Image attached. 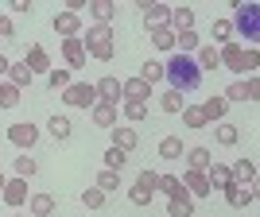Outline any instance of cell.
<instances>
[{"label":"cell","mask_w":260,"mask_h":217,"mask_svg":"<svg viewBox=\"0 0 260 217\" xmlns=\"http://www.w3.org/2000/svg\"><path fill=\"white\" fill-rule=\"evenodd\" d=\"M163 82L175 89V93H194L202 86V70H198L194 54H179L175 51L167 62H163Z\"/></svg>","instance_id":"cell-1"},{"label":"cell","mask_w":260,"mask_h":217,"mask_svg":"<svg viewBox=\"0 0 260 217\" xmlns=\"http://www.w3.org/2000/svg\"><path fill=\"white\" fill-rule=\"evenodd\" d=\"M82 47H86V58H101V62H109V58H113V27L93 23L89 31H82Z\"/></svg>","instance_id":"cell-2"},{"label":"cell","mask_w":260,"mask_h":217,"mask_svg":"<svg viewBox=\"0 0 260 217\" xmlns=\"http://www.w3.org/2000/svg\"><path fill=\"white\" fill-rule=\"evenodd\" d=\"M233 31H241L249 43H256V35H260V4H245V0H233Z\"/></svg>","instance_id":"cell-3"},{"label":"cell","mask_w":260,"mask_h":217,"mask_svg":"<svg viewBox=\"0 0 260 217\" xmlns=\"http://www.w3.org/2000/svg\"><path fill=\"white\" fill-rule=\"evenodd\" d=\"M62 101L70 108H93L98 105V89L89 86V82H70V86L62 89Z\"/></svg>","instance_id":"cell-4"},{"label":"cell","mask_w":260,"mask_h":217,"mask_svg":"<svg viewBox=\"0 0 260 217\" xmlns=\"http://www.w3.org/2000/svg\"><path fill=\"white\" fill-rule=\"evenodd\" d=\"M8 140L20 148V152H31L35 140H39V128H35L31 120H20V124H8Z\"/></svg>","instance_id":"cell-5"},{"label":"cell","mask_w":260,"mask_h":217,"mask_svg":"<svg viewBox=\"0 0 260 217\" xmlns=\"http://www.w3.org/2000/svg\"><path fill=\"white\" fill-rule=\"evenodd\" d=\"M62 58H66V70H82V66L89 62L86 47H82V35H78V39H62Z\"/></svg>","instance_id":"cell-6"},{"label":"cell","mask_w":260,"mask_h":217,"mask_svg":"<svg viewBox=\"0 0 260 217\" xmlns=\"http://www.w3.org/2000/svg\"><path fill=\"white\" fill-rule=\"evenodd\" d=\"M54 31L62 35V39H78V35H82V16H74V12H54Z\"/></svg>","instance_id":"cell-7"},{"label":"cell","mask_w":260,"mask_h":217,"mask_svg":"<svg viewBox=\"0 0 260 217\" xmlns=\"http://www.w3.org/2000/svg\"><path fill=\"white\" fill-rule=\"evenodd\" d=\"M144 27H148V31H152V27H171V8L148 0V8H144Z\"/></svg>","instance_id":"cell-8"},{"label":"cell","mask_w":260,"mask_h":217,"mask_svg":"<svg viewBox=\"0 0 260 217\" xmlns=\"http://www.w3.org/2000/svg\"><path fill=\"white\" fill-rule=\"evenodd\" d=\"M179 183H183V190H186L190 198H210V194H214V190H210V183H206V174H202V171H186L183 178H179Z\"/></svg>","instance_id":"cell-9"},{"label":"cell","mask_w":260,"mask_h":217,"mask_svg":"<svg viewBox=\"0 0 260 217\" xmlns=\"http://www.w3.org/2000/svg\"><path fill=\"white\" fill-rule=\"evenodd\" d=\"M120 97L148 105V97H152V86H148V82H140V78H128V82H120Z\"/></svg>","instance_id":"cell-10"},{"label":"cell","mask_w":260,"mask_h":217,"mask_svg":"<svg viewBox=\"0 0 260 217\" xmlns=\"http://www.w3.org/2000/svg\"><path fill=\"white\" fill-rule=\"evenodd\" d=\"M0 198H4V202H8V206H23V202H27V178H8V183H4V190H0Z\"/></svg>","instance_id":"cell-11"},{"label":"cell","mask_w":260,"mask_h":217,"mask_svg":"<svg viewBox=\"0 0 260 217\" xmlns=\"http://www.w3.org/2000/svg\"><path fill=\"white\" fill-rule=\"evenodd\" d=\"M256 97H260L256 78H249V82H233V86L225 89V101H256Z\"/></svg>","instance_id":"cell-12"},{"label":"cell","mask_w":260,"mask_h":217,"mask_svg":"<svg viewBox=\"0 0 260 217\" xmlns=\"http://www.w3.org/2000/svg\"><path fill=\"white\" fill-rule=\"evenodd\" d=\"M225 202L233 209H241V206H249V202H256V190H252V186H241V183H229L225 186Z\"/></svg>","instance_id":"cell-13"},{"label":"cell","mask_w":260,"mask_h":217,"mask_svg":"<svg viewBox=\"0 0 260 217\" xmlns=\"http://www.w3.org/2000/svg\"><path fill=\"white\" fill-rule=\"evenodd\" d=\"M93 89H98V101H105V105H120V78L109 74V78H101Z\"/></svg>","instance_id":"cell-14"},{"label":"cell","mask_w":260,"mask_h":217,"mask_svg":"<svg viewBox=\"0 0 260 217\" xmlns=\"http://www.w3.org/2000/svg\"><path fill=\"white\" fill-rule=\"evenodd\" d=\"M89 120H93L98 128H117V105H105V101H98V105L89 108Z\"/></svg>","instance_id":"cell-15"},{"label":"cell","mask_w":260,"mask_h":217,"mask_svg":"<svg viewBox=\"0 0 260 217\" xmlns=\"http://www.w3.org/2000/svg\"><path fill=\"white\" fill-rule=\"evenodd\" d=\"M202 174H206L210 190H225V186L233 183V174H229V167H225V163H210V167H206Z\"/></svg>","instance_id":"cell-16"},{"label":"cell","mask_w":260,"mask_h":217,"mask_svg":"<svg viewBox=\"0 0 260 217\" xmlns=\"http://www.w3.org/2000/svg\"><path fill=\"white\" fill-rule=\"evenodd\" d=\"M229 174H233V183L252 186V183H256V163H252V159H237L233 167H229Z\"/></svg>","instance_id":"cell-17"},{"label":"cell","mask_w":260,"mask_h":217,"mask_svg":"<svg viewBox=\"0 0 260 217\" xmlns=\"http://www.w3.org/2000/svg\"><path fill=\"white\" fill-rule=\"evenodd\" d=\"M23 62H27L31 74H47V70H51V54H47L43 47H31V51L23 54Z\"/></svg>","instance_id":"cell-18"},{"label":"cell","mask_w":260,"mask_h":217,"mask_svg":"<svg viewBox=\"0 0 260 217\" xmlns=\"http://www.w3.org/2000/svg\"><path fill=\"white\" fill-rule=\"evenodd\" d=\"M109 136H113V148H120V152H132L136 143H140V136H136V128H109Z\"/></svg>","instance_id":"cell-19"},{"label":"cell","mask_w":260,"mask_h":217,"mask_svg":"<svg viewBox=\"0 0 260 217\" xmlns=\"http://www.w3.org/2000/svg\"><path fill=\"white\" fill-rule=\"evenodd\" d=\"M167 217H194V198L190 194L167 198Z\"/></svg>","instance_id":"cell-20"},{"label":"cell","mask_w":260,"mask_h":217,"mask_svg":"<svg viewBox=\"0 0 260 217\" xmlns=\"http://www.w3.org/2000/svg\"><path fill=\"white\" fill-rule=\"evenodd\" d=\"M241 47L237 43H225L221 47V51H217V58H221V66H225V70H233V74H241Z\"/></svg>","instance_id":"cell-21"},{"label":"cell","mask_w":260,"mask_h":217,"mask_svg":"<svg viewBox=\"0 0 260 217\" xmlns=\"http://www.w3.org/2000/svg\"><path fill=\"white\" fill-rule=\"evenodd\" d=\"M89 16L109 27V23H113V16H117V4H113V0H93V4H89Z\"/></svg>","instance_id":"cell-22"},{"label":"cell","mask_w":260,"mask_h":217,"mask_svg":"<svg viewBox=\"0 0 260 217\" xmlns=\"http://www.w3.org/2000/svg\"><path fill=\"white\" fill-rule=\"evenodd\" d=\"M210 163H214L210 148H190V152H186V171H206Z\"/></svg>","instance_id":"cell-23"},{"label":"cell","mask_w":260,"mask_h":217,"mask_svg":"<svg viewBox=\"0 0 260 217\" xmlns=\"http://www.w3.org/2000/svg\"><path fill=\"white\" fill-rule=\"evenodd\" d=\"M47 132H51L54 140L62 143V140H70V132H74V124H70V120H66V117H58V113H54V117L47 120Z\"/></svg>","instance_id":"cell-24"},{"label":"cell","mask_w":260,"mask_h":217,"mask_svg":"<svg viewBox=\"0 0 260 217\" xmlns=\"http://www.w3.org/2000/svg\"><path fill=\"white\" fill-rule=\"evenodd\" d=\"M198 108H202V117H206V124H210V120H221V117H225L229 101L225 97H206V105H198Z\"/></svg>","instance_id":"cell-25"},{"label":"cell","mask_w":260,"mask_h":217,"mask_svg":"<svg viewBox=\"0 0 260 217\" xmlns=\"http://www.w3.org/2000/svg\"><path fill=\"white\" fill-rule=\"evenodd\" d=\"M27 206H31L35 217H51L54 213V194H31V198H27Z\"/></svg>","instance_id":"cell-26"},{"label":"cell","mask_w":260,"mask_h":217,"mask_svg":"<svg viewBox=\"0 0 260 217\" xmlns=\"http://www.w3.org/2000/svg\"><path fill=\"white\" fill-rule=\"evenodd\" d=\"M171 31H194V12L190 8H171Z\"/></svg>","instance_id":"cell-27"},{"label":"cell","mask_w":260,"mask_h":217,"mask_svg":"<svg viewBox=\"0 0 260 217\" xmlns=\"http://www.w3.org/2000/svg\"><path fill=\"white\" fill-rule=\"evenodd\" d=\"M159 159H183V140H179V136H163L159 140Z\"/></svg>","instance_id":"cell-28"},{"label":"cell","mask_w":260,"mask_h":217,"mask_svg":"<svg viewBox=\"0 0 260 217\" xmlns=\"http://www.w3.org/2000/svg\"><path fill=\"white\" fill-rule=\"evenodd\" d=\"M194 62H198V70L206 74V70H217V66H221V58H217V51H214V47H198Z\"/></svg>","instance_id":"cell-29"},{"label":"cell","mask_w":260,"mask_h":217,"mask_svg":"<svg viewBox=\"0 0 260 217\" xmlns=\"http://www.w3.org/2000/svg\"><path fill=\"white\" fill-rule=\"evenodd\" d=\"M198 31H175V51L179 54H190V51H198Z\"/></svg>","instance_id":"cell-30"},{"label":"cell","mask_w":260,"mask_h":217,"mask_svg":"<svg viewBox=\"0 0 260 217\" xmlns=\"http://www.w3.org/2000/svg\"><path fill=\"white\" fill-rule=\"evenodd\" d=\"M12 171H16V178H31V174H35V171H39V163H35V159H31V155L23 152V155H20V159H12Z\"/></svg>","instance_id":"cell-31"},{"label":"cell","mask_w":260,"mask_h":217,"mask_svg":"<svg viewBox=\"0 0 260 217\" xmlns=\"http://www.w3.org/2000/svg\"><path fill=\"white\" fill-rule=\"evenodd\" d=\"M8 78H12V86L16 89H23V86H31V70H27V62H12V70H8Z\"/></svg>","instance_id":"cell-32"},{"label":"cell","mask_w":260,"mask_h":217,"mask_svg":"<svg viewBox=\"0 0 260 217\" xmlns=\"http://www.w3.org/2000/svg\"><path fill=\"white\" fill-rule=\"evenodd\" d=\"M101 159H105V171H124V163H128V152H120V148H109L105 155H101Z\"/></svg>","instance_id":"cell-33"},{"label":"cell","mask_w":260,"mask_h":217,"mask_svg":"<svg viewBox=\"0 0 260 217\" xmlns=\"http://www.w3.org/2000/svg\"><path fill=\"white\" fill-rule=\"evenodd\" d=\"M148 35H152V43L159 47V51H175V31L171 27H152Z\"/></svg>","instance_id":"cell-34"},{"label":"cell","mask_w":260,"mask_h":217,"mask_svg":"<svg viewBox=\"0 0 260 217\" xmlns=\"http://www.w3.org/2000/svg\"><path fill=\"white\" fill-rule=\"evenodd\" d=\"M159 194H167V198L186 194V190H183V183H179V174H159Z\"/></svg>","instance_id":"cell-35"},{"label":"cell","mask_w":260,"mask_h":217,"mask_svg":"<svg viewBox=\"0 0 260 217\" xmlns=\"http://www.w3.org/2000/svg\"><path fill=\"white\" fill-rule=\"evenodd\" d=\"M105 202H109V194H105V190H98V186L82 190V206H86V209H101Z\"/></svg>","instance_id":"cell-36"},{"label":"cell","mask_w":260,"mask_h":217,"mask_svg":"<svg viewBox=\"0 0 260 217\" xmlns=\"http://www.w3.org/2000/svg\"><path fill=\"white\" fill-rule=\"evenodd\" d=\"M140 82H148V86H155V82H163V62H155V58H148L140 70Z\"/></svg>","instance_id":"cell-37"},{"label":"cell","mask_w":260,"mask_h":217,"mask_svg":"<svg viewBox=\"0 0 260 217\" xmlns=\"http://www.w3.org/2000/svg\"><path fill=\"white\" fill-rule=\"evenodd\" d=\"M214 136H217V143H225V148H233V143L241 140L237 124H217V128H214Z\"/></svg>","instance_id":"cell-38"},{"label":"cell","mask_w":260,"mask_h":217,"mask_svg":"<svg viewBox=\"0 0 260 217\" xmlns=\"http://www.w3.org/2000/svg\"><path fill=\"white\" fill-rule=\"evenodd\" d=\"M47 82H51V89H66L70 86V70H66V66H51V70H47Z\"/></svg>","instance_id":"cell-39"},{"label":"cell","mask_w":260,"mask_h":217,"mask_svg":"<svg viewBox=\"0 0 260 217\" xmlns=\"http://www.w3.org/2000/svg\"><path fill=\"white\" fill-rule=\"evenodd\" d=\"M159 108H163V113H183V93H175V89H167V93H163V97H159Z\"/></svg>","instance_id":"cell-40"},{"label":"cell","mask_w":260,"mask_h":217,"mask_svg":"<svg viewBox=\"0 0 260 217\" xmlns=\"http://www.w3.org/2000/svg\"><path fill=\"white\" fill-rule=\"evenodd\" d=\"M210 35H214V43H221V47L233 43V23H229V20H214V31H210Z\"/></svg>","instance_id":"cell-41"},{"label":"cell","mask_w":260,"mask_h":217,"mask_svg":"<svg viewBox=\"0 0 260 217\" xmlns=\"http://www.w3.org/2000/svg\"><path fill=\"white\" fill-rule=\"evenodd\" d=\"M12 105H20V89L12 82H0V108H12Z\"/></svg>","instance_id":"cell-42"},{"label":"cell","mask_w":260,"mask_h":217,"mask_svg":"<svg viewBox=\"0 0 260 217\" xmlns=\"http://www.w3.org/2000/svg\"><path fill=\"white\" fill-rule=\"evenodd\" d=\"M144 117H148V105H140V101H124V120L140 124Z\"/></svg>","instance_id":"cell-43"},{"label":"cell","mask_w":260,"mask_h":217,"mask_svg":"<svg viewBox=\"0 0 260 217\" xmlns=\"http://www.w3.org/2000/svg\"><path fill=\"white\" fill-rule=\"evenodd\" d=\"M98 190H105V194L109 190H120V174L117 171H101L98 174Z\"/></svg>","instance_id":"cell-44"},{"label":"cell","mask_w":260,"mask_h":217,"mask_svg":"<svg viewBox=\"0 0 260 217\" xmlns=\"http://www.w3.org/2000/svg\"><path fill=\"white\" fill-rule=\"evenodd\" d=\"M183 120H186V128H206V117H202V108H198V105L183 108Z\"/></svg>","instance_id":"cell-45"},{"label":"cell","mask_w":260,"mask_h":217,"mask_svg":"<svg viewBox=\"0 0 260 217\" xmlns=\"http://www.w3.org/2000/svg\"><path fill=\"white\" fill-rule=\"evenodd\" d=\"M152 198H155V190H144V186H132V190H128L132 206H152Z\"/></svg>","instance_id":"cell-46"},{"label":"cell","mask_w":260,"mask_h":217,"mask_svg":"<svg viewBox=\"0 0 260 217\" xmlns=\"http://www.w3.org/2000/svg\"><path fill=\"white\" fill-rule=\"evenodd\" d=\"M136 186H144V190H155V194H159V171H140Z\"/></svg>","instance_id":"cell-47"},{"label":"cell","mask_w":260,"mask_h":217,"mask_svg":"<svg viewBox=\"0 0 260 217\" xmlns=\"http://www.w3.org/2000/svg\"><path fill=\"white\" fill-rule=\"evenodd\" d=\"M252 70H256V47H249V51L241 54V74L252 78Z\"/></svg>","instance_id":"cell-48"},{"label":"cell","mask_w":260,"mask_h":217,"mask_svg":"<svg viewBox=\"0 0 260 217\" xmlns=\"http://www.w3.org/2000/svg\"><path fill=\"white\" fill-rule=\"evenodd\" d=\"M0 39H16V27H12V16H0Z\"/></svg>","instance_id":"cell-49"},{"label":"cell","mask_w":260,"mask_h":217,"mask_svg":"<svg viewBox=\"0 0 260 217\" xmlns=\"http://www.w3.org/2000/svg\"><path fill=\"white\" fill-rule=\"evenodd\" d=\"M31 8H35L31 0H12V12H16V16H23V12H31Z\"/></svg>","instance_id":"cell-50"},{"label":"cell","mask_w":260,"mask_h":217,"mask_svg":"<svg viewBox=\"0 0 260 217\" xmlns=\"http://www.w3.org/2000/svg\"><path fill=\"white\" fill-rule=\"evenodd\" d=\"M8 70H12V58H8V54H0V74H8Z\"/></svg>","instance_id":"cell-51"},{"label":"cell","mask_w":260,"mask_h":217,"mask_svg":"<svg viewBox=\"0 0 260 217\" xmlns=\"http://www.w3.org/2000/svg\"><path fill=\"white\" fill-rule=\"evenodd\" d=\"M4 183H8V178H4V174H0V190H4Z\"/></svg>","instance_id":"cell-52"},{"label":"cell","mask_w":260,"mask_h":217,"mask_svg":"<svg viewBox=\"0 0 260 217\" xmlns=\"http://www.w3.org/2000/svg\"><path fill=\"white\" fill-rule=\"evenodd\" d=\"M12 217H23V213H12Z\"/></svg>","instance_id":"cell-53"},{"label":"cell","mask_w":260,"mask_h":217,"mask_svg":"<svg viewBox=\"0 0 260 217\" xmlns=\"http://www.w3.org/2000/svg\"><path fill=\"white\" fill-rule=\"evenodd\" d=\"M51 217H54V213H51Z\"/></svg>","instance_id":"cell-54"}]
</instances>
